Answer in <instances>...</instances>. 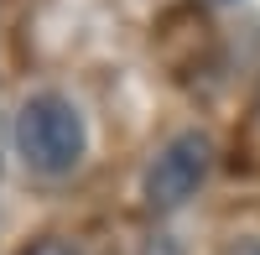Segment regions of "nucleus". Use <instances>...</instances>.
Wrapping results in <instances>:
<instances>
[{
  "instance_id": "obj_6",
  "label": "nucleus",
  "mask_w": 260,
  "mask_h": 255,
  "mask_svg": "<svg viewBox=\"0 0 260 255\" xmlns=\"http://www.w3.org/2000/svg\"><path fill=\"white\" fill-rule=\"evenodd\" d=\"M213 6H224V0H213Z\"/></svg>"
},
{
  "instance_id": "obj_3",
  "label": "nucleus",
  "mask_w": 260,
  "mask_h": 255,
  "mask_svg": "<svg viewBox=\"0 0 260 255\" xmlns=\"http://www.w3.org/2000/svg\"><path fill=\"white\" fill-rule=\"evenodd\" d=\"M16 255H78L68 240H57V235H47V240H31L26 250H16Z\"/></svg>"
},
{
  "instance_id": "obj_4",
  "label": "nucleus",
  "mask_w": 260,
  "mask_h": 255,
  "mask_svg": "<svg viewBox=\"0 0 260 255\" xmlns=\"http://www.w3.org/2000/svg\"><path fill=\"white\" fill-rule=\"evenodd\" d=\"M250 136L260 141V94H255V110H250Z\"/></svg>"
},
{
  "instance_id": "obj_2",
  "label": "nucleus",
  "mask_w": 260,
  "mask_h": 255,
  "mask_svg": "<svg viewBox=\"0 0 260 255\" xmlns=\"http://www.w3.org/2000/svg\"><path fill=\"white\" fill-rule=\"evenodd\" d=\"M208 172H213V141L203 131L172 136L146 172V203L151 208H177L208 182Z\"/></svg>"
},
{
  "instance_id": "obj_5",
  "label": "nucleus",
  "mask_w": 260,
  "mask_h": 255,
  "mask_svg": "<svg viewBox=\"0 0 260 255\" xmlns=\"http://www.w3.org/2000/svg\"><path fill=\"white\" fill-rule=\"evenodd\" d=\"M224 255H260V240H250V245H234V250H224Z\"/></svg>"
},
{
  "instance_id": "obj_1",
  "label": "nucleus",
  "mask_w": 260,
  "mask_h": 255,
  "mask_svg": "<svg viewBox=\"0 0 260 255\" xmlns=\"http://www.w3.org/2000/svg\"><path fill=\"white\" fill-rule=\"evenodd\" d=\"M11 146L26 172L37 177H68L78 172L83 146H89V131H83V115L68 94H31L16 110L11 125Z\"/></svg>"
}]
</instances>
